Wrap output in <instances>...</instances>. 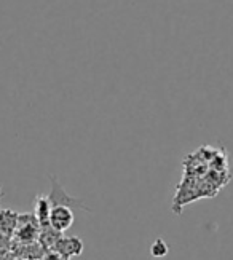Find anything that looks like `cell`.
I'll return each instance as SVG.
<instances>
[{
  "mask_svg": "<svg viewBox=\"0 0 233 260\" xmlns=\"http://www.w3.org/2000/svg\"><path fill=\"white\" fill-rule=\"evenodd\" d=\"M43 260H68V258H64L61 254H58L56 251H53V249H48L45 252V255H43Z\"/></svg>",
  "mask_w": 233,
  "mask_h": 260,
  "instance_id": "cell-7",
  "label": "cell"
},
{
  "mask_svg": "<svg viewBox=\"0 0 233 260\" xmlns=\"http://www.w3.org/2000/svg\"><path fill=\"white\" fill-rule=\"evenodd\" d=\"M51 180V191H50V195L47 197L48 203H50V206L51 208H56V206H68V208H80L86 212H91V208H88L85 203L79 198H74L71 195H68L64 191L62 185L59 184V180L56 176H51L50 177Z\"/></svg>",
  "mask_w": 233,
  "mask_h": 260,
  "instance_id": "cell-1",
  "label": "cell"
},
{
  "mask_svg": "<svg viewBox=\"0 0 233 260\" xmlns=\"http://www.w3.org/2000/svg\"><path fill=\"white\" fill-rule=\"evenodd\" d=\"M50 211H51V206H50L47 197H37V200H36V214H34V216L37 217V220L40 223V229L50 225Z\"/></svg>",
  "mask_w": 233,
  "mask_h": 260,
  "instance_id": "cell-4",
  "label": "cell"
},
{
  "mask_svg": "<svg viewBox=\"0 0 233 260\" xmlns=\"http://www.w3.org/2000/svg\"><path fill=\"white\" fill-rule=\"evenodd\" d=\"M51 249L69 260L71 257H77L83 252V241L79 236H61Z\"/></svg>",
  "mask_w": 233,
  "mask_h": 260,
  "instance_id": "cell-2",
  "label": "cell"
},
{
  "mask_svg": "<svg viewBox=\"0 0 233 260\" xmlns=\"http://www.w3.org/2000/svg\"><path fill=\"white\" fill-rule=\"evenodd\" d=\"M74 223V212L68 206H56L50 211V225L59 233L69 230Z\"/></svg>",
  "mask_w": 233,
  "mask_h": 260,
  "instance_id": "cell-3",
  "label": "cell"
},
{
  "mask_svg": "<svg viewBox=\"0 0 233 260\" xmlns=\"http://www.w3.org/2000/svg\"><path fill=\"white\" fill-rule=\"evenodd\" d=\"M16 223H18V216L15 212H12L10 209L0 211V232L10 236L16 229Z\"/></svg>",
  "mask_w": 233,
  "mask_h": 260,
  "instance_id": "cell-5",
  "label": "cell"
},
{
  "mask_svg": "<svg viewBox=\"0 0 233 260\" xmlns=\"http://www.w3.org/2000/svg\"><path fill=\"white\" fill-rule=\"evenodd\" d=\"M168 252H170V246L166 244L161 238H157L150 246V254L155 258H163V257L168 255Z\"/></svg>",
  "mask_w": 233,
  "mask_h": 260,
  "instance_id": "cell-6",
  "label": "cell"
}]
</instances>
